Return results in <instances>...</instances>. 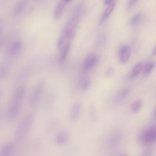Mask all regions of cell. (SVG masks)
Returning a JSON list of instances; mask_svg holds the SVG:
<instances>
[{"instance_id": "6da1fadb", "label": "cell", "mask_w": 156, "mask_h": 156, "mask_svg": "<svg viewBox=\"0 0 156 156\" xmlns=\"http://www.w3.org/2000/svg\"><path fill=\"white\" fill-rule=\"evenodd\" d=\"M34 117V114L31 113L23 119L15 131V136L17 139H21L25 136L32 124Z\"/></svg>"}, {"instance_id": "7a4b0ae2", "label": "cell", "mask_w": 156, "mask_h": 156, "mask_svg": "<svg viewBox=\"0 0 156 156\" xmlns=\"http://www.w3.org/2000/svg\"><path fill=\"white\" fill-rule=\"evenodd\" d=\"M141 139L147 144H151L156 141V126L150 127L143 133Z\"/></svg>"}, {"instance_id": "3957f363", "label": "cell", "mask_w": 156, "mask_h": 156, "mask_svg": "<svg viewBox=\"0 0 156 156\" xmlns=\"http://www.w3.org/2000/svg\"><path fill=\"white\" fill-rule=\"evenodd\" d=\"M122 139L121 133L117 130L113 131L108 136L107 140L108 146L110 148L117 147L120 143Z\"/></svg>"}, {"instance_id": "277c9868", "label": "cell", "mask_w": 156, "mask_h": 156, "mask_svg": "<svg viewBox=\"0 0 156 156\" xmlns=\"http://www.w3.org/2000/svg\"><path fill=\"white\" fill-rule=\"evenodd\" d=\"M44 83L41 82L39 83L32 92L30 99V103L32 106H34L38 101L42 91Z\"/></svg>"}, {"instance_id": "5b68a950", "label": "cell", "mask_w": 156, "mask_h": 156, "mask_svg": "<svg viewBox=\"0 0 156 156\" xmlns=\"http://www.w3.org/2000/svg\"><path fill=\"white\" fill-rule=\"evenodd\" d=\"M131 48L128 46L121 47L119 54V59L122 63H125L129 59L131 54Z\"/></svg>"}, {"instance_id": "8992f818", "label": "cell", "mask_w": 156, "mask_h": 156, "mask_svg": "<svg viewBox=\"0 0 156 156\" xmlns=\"http://www.w3.org/2000/svg\"><path fill=\"white\" fill-rule=\"evenodd\" d=\"M97 59L96 54L93 53L89 54L84 59L83 64L84 69L87 70L92 68L96 64Z\"/></svg>"}, {"instance_id": "52a82bcc", "label": "cell", "mask_w": 156, "mask_h": 156, "mask_svg": "<svg viewBox=\"0 0 156 156\" xmlns=\"http://www.w3.org/2000/svg\"><path fill=\"white\" fill-rule=\"evenodd\" d=\"M81 111V107L78 103L73 104L69 110V117L72 121L76 120L79 118Z\"/></svg>"}, {"instance_id": "ba28073f", "label": "cell", "mask_w": 156, "mask_h": 156, "mask_svg": "<svg viewBox=\"0 0 156 156\" xmlns=\"http://www.w3.org/2000/svg\"><path fill=\"white\" fill-rule=\"evenodd\" d=\"M66 3L63 0L57 5L54 11L53 18L55 20H59L63 14L66 6Z\"/></svg>"}, {"instance_id": "9c48e42d", "label": "cell", "mask_w": 156, "mask_h": 156, "mask_svg": "<svg viewBox=\"0 0 156 156\" xmlns=\"http://www.w3.org/2000/svg\"><path fill=\"white\" fill-rule=\"evenodd\" d=\"M130 89L125 88L120 91L115 97L113 101L115 103L119 104L122 102L130 93Z\"/></svg>"}, {"instance_id": "30bf717a", "label": "cell", "mask_w": 156, "mask_h": 156, "mask_svg": "<svg viewBox=\"0 0 156 156\" xmlns=\"http://www.w3.org/2000/svg\"><path fill=\"white\" fill-rule=\"evenodd\" d=\"M115 6V2L114 1L108 5V6L100 20V24H101L106 20L113 11Z\"/></svg>"}, {"instance_id": "8fae6325", "label": "cell", "mask_w": 156, "mask_h": 156, "mask_svg": "<svg viewBox=\"0 0 156 156\" xmlns=\"http://www.w3.org/2000/svg\"><path fill=\"white\" fill-rule=\"evenodd\" d=\"M69 139L68 133L65 132H62L59 133L56 138V141L58 145H62L66 144Z\"/></svg>"}, {"instance_id": "7c38bea8", "label": "cell", "mask_w": 156, "mask_h": 156, "mask_svg": "<svg viewBox=\"0 0 156 156\" xmlns=\"http://www.w3.org/2000/svg\"><path fill=\"white\" fill-rule=\"evenodd\" d=\"M14 148V145L12 144H9L4 146L0 151L1 156L9 155L13 151Z\"/></svg>"}, {"instance_id": "4fadbf2b", "label": "cell", "mask_w": 156, "mask_h": 156, "mask_svg": "<svg viewBox=\"0 0 156 156\" xmlns=\"http://www.w3.org/2000/svg\"><path fill=\"white\" fill-rule=\"evenodd\" d=\"M70 46L71 42L68 41L62 48V50L59 58L60 62H63L66 59L69 53Z\"/></svg>"}, {"instance_id": "5bb4252c", "label": "cell", "mask_w": 156, "mask_h": 156, "mask_svg": "<svg viewBox=\"0 0 156 156\" xmlns=\"http://www.w3.org/2000/svg\"><path fill=\"white\" fill-rule=\"evenodd\" d=\"M25 93V90L23 87H18L13 93V99L16 101H20L23 97Z\"/></svg>"}, {"instance_id": "9a60e30c", "label": "cell", "mask_w": 156, "mask_h": 156, "mask_svg": "<svg viewBox=\"0 0 156 156\" xmlns=\"http://www.w3.org/2000/svg\"><path fill=\"white\" fill-rule=\"evenodd\" d=\"M20 111L19 104L16 103L12 104L9 108L8 111V114L10 117L14 118L17 116Z\"/></svg>"}, {"instance_id": "2e32d148", "label": "cell", "mask_w": 156, "mask_h": 156, "mask_svg": "<svg viewBox=\"0 0 156 156\" xmlns=\"http://www.w3.org/2000/svg\"><path fill=\"white\" fill-rule=\"evenodd\" d=\"M142 67L141 62L137 63L133 68L130 75L131 78H133L137 76L140 73Z\"/></svg>"}, {"instance_id": "e0dca14e", "label": "cell", "mask_w": 156, "mask_h": 156, "mask_svg": "<svg viewBox=\"0 0 156 156\" xmlns=\"http://www.w3.org/2000/svg\"><path fill=\"white\" fill-rule=\"evenodd\" d=\"M28 3V0H20L15 7L14 12L17 15L20 14L26 6Z\"/></svg>"}, {"instance_id": "ac0fdd59", "label": "cell", "mask_w": 156, "mask_h": 156, "mask_svg": "<svg viewBox=\"0 0 156 156\" xmlns=\"http://www.w3.org/2000/svg\"><path fill=\"white\" fill-rule=\"evenodd\" d=\"M143 102L140 99H138L133 102L131 105V109L134 113H138L140 110L143 105Z\"/></svg>"}, {"instance_id": "d6986e66", "label": "cell", "mask_w": 156, "mask_h": 156, "mask_svg": "<svg viewBox=\"0 0 156 156\" xmlns=\"http://www.w3.org/2000/svg\"><path fill=\"white\" fill-rule=\"evenodd\" d=\"M88 114L91 120L94 122H95L97 119V115L96 108L92 104L90 105L88 108Z\"/></svg>"}, {"instance_id": "ffe728a7", "label": "cell", "mask_w": 156, "mask_h": 156, "mask_svg": "<svg viewBox=\"0 0 156 156\" xmlns=\"http://www.w3.org/2000/svg\"><path fill=\"white\" fill-rule=\"evenodd\" d=\"M155 66V63L153 61H150L147 62L144 66L143 72L145 75L149 74Z\"/></svg>"}, {"instance_id": "44dd1931", "label": "cell", "mask_w": 156, "mask_h": 156, "mask_svg": "<svg viewBox=\"0 0 156 156\" xmlns=\"http://www.w3.org/2000/svg\"><path fill=\"white\" fill-rule=\"evenodd\" d=\"M142 16V15L141 12H138L135 14L130 20V25L133 26L136 24L141 20Z\"/></svg>"}, {"instance_id": "7402d4cb", "label": "cell", "mask_w": 156, "mask_h": 156, "mask_svg": "<svg viewBox=\"0 0 156 156\" xmlns=\"http://www.w3.org/2000/svg\"><path fill=\"white\" fill-rule=\"evenodd\" d=\"M22 46V43L20 41L15 42L11 46L10 51L12 54H14L18 51Z\"/></svg>"}, {"instance_id": "603a6c76", "label": "cell", "mask_w": 156, "mask_h": 156, "mask_svg": "<svg viewBox=\"0 0 156 156\" xmlns=\"http://www.w3.org/2000/svg\"><path fill=\"white\" fill-rule=\"evenodd\" d=\"M65 39H66L62 35L59 37L57 42V46L58 49L62 48Z\"/></svg>"}, {"instance_id": "cb8c5ba5", "label": "cell", "mask_w": 156, "mask_h": 156, "mask_svg": "<svg viewBox=\"0 0 156 156\" xmlns=\"http://www.w3.org/2000/svg\"><path fill=\"white\" fill-rule=\"evenodd\" d=\"M90 81L89 80H84L81 84L80 88L83 91L86 90L89 87Z\"/></svg>"}, {"instance_id": "d4e9b609", "label": "cell", "mask_w": 156, "mask_h": 156, "mask_svg": "<svg viewBox=\"0 0 156 156\" xmlns=\"http://www.w3.org/2000/svg\"><path fill=\"white\" fill-rule=\"evenodd\" d=\"M138 0H129L128 2L127 8L129 10H130L133 7Z\"/></svg>"}, {"instance_id": "484cf974", "label": "cell", "mask_w": 156, "mask_h": 156, "mask_svg": "<svg viewBox=\"0 0 156 156\" xmlns=\"http://www.w3.org/2000/svg\"><path fill=\"white\" fill-rule=\"evenodd\" d=\"M115 70L112 68H109L106 72V75L108 76H111L114 74Z\"/></svg>"}, {"instance_id": "4316f807", "label": "cell", "mask_w": 156, "mask_h": 156, "mask_svg": "<svg viewBox=\"0 0 156 156\" xmlns=\"http://www.w3.org/2000/svg\"><path fill=\"white\" fill-rule=\"evenodd\" d=\"M113 1L114 0H105V5H108Z\"/></svg>"}, {"instance_id": "83f0119b", "label": "cell", "mask_w": 156, "mask_h": 156, "mask_svg": "<svg viewBox=\"0 0 156 156\" xmlns=\"http://www.w3.org/2000/svg\"><path fill=\"white\" fill-rule=\"evenodd\" d=\"M151 151L150 150H148L144 152V153L143 155H149L150 154H151Z\"/></svg>"}, {"instance_id": "f1b7e54d", "label": "cell", "mask_w": 156, "mask_h": 156, "mask_svg": "<svg viewBox=\"0 0 156 156\" xmlns=\"http://www.w3.org/2000/svg\"><path fill=\"white\" fill-rule=\"evenodd\" d=\"M152 54L153 55H156V44L152 49Z\"/></svg>"}, {"instance_id": "f546056e", "label": "cell", "mask_w": 156, "mask_h": 156, "mask_svg": "<svg viewBox=\"0 0 156 156\" xmlns=\"http://www.w3.org/2000/svg\"><path fill=\"white\" fill-rule=\"evenodd\" d=\"M65 3L69 2L71 0H63Z\"/></svg>"}, {"instance_id": "4dcf8cb0", "label": "cell", "mask_w": 156, "mask_h": 156, "mask_svg": "<svg viewBox=\"0 0 156 156\" xmlns=\"http://www.w3.org/2000/svg\"><path fill=\"white\" fill-rule=\"evenodd\" d=\"M34 1L37 2L39 1V0H34Z\"/></svg>"}, {"instance_id": "1f68e13d", "label": "cell", "mask_w": 156, "mask_h": 156, "mask_svg": "<svg viewBox=\"0 0 156 156\" xmlns=\"http://www.w3.org/2000/svg\"><path fill=\"white\" fill-rule=\"evenodd\" d=\"M155 115H156V109L155 110Z\"/></svg>"}]
</instances>
